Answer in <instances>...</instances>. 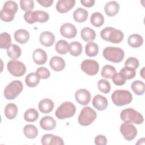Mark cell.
Masks as SVG:
<instances>
[{"label":"cell","mask_w":145,"mask_h":145,"mask_svg":"<svg viewBox=\"0 0 145 145\" xmlns=\"http://www.w3.org/2000/svg\"><path fill=\"white\" fill-rule=\"evenodd\" d=\"M143 42L142 36L139 34L134 33L130 35L127 39L128 44L133 48H139Z\"/></svg>","instance_id":"25"},{"label":"cell","mask_w":145,"mask_h":145,"mask_svg":"<svg viewBox=\"0 0 145 145\" xmlns=\"http://www.w3.org/2000/svg\"><path fill=\"white\" fill-rule=\"evenodd\" d=\"M58 144V145H63L64 142L63 139L57 135H53L50 142V145Z\"/></svg>","instance_id":"48"},{"label":"cell","mask_w":145,"mask_h":145,"mask_svg":"<svg viewBox=\"0 0 145 145\" xmlns=\"http://www.w3.org/2000/svg\"><path fill=\"white\" fill-rule=\"evenodd\" d=\"M103 55L108 61L114 63H119L123 60L125 53L120 48L108 46L103 50Z\"/></svg>","instance_id":"5"},{"label":"cell","mask_w":145,"mask_h":145,"mask_svg":"<svg viewBox=\"0 0 145 145\" xmlns=\"http://www.w3.org/2000/svg\"><path fill=\"white\" fill-rule=\"evenodd\" d=\"M120 72L122 74V75L125 77L126 80L133 79L135 77L136 75V72L135 69L131 67H126V66L123 67L120 70Z\"/></svg>","instance_id":"40"},{"label":"cell","mask_w":145,"mask_h":145,"mask_svg":"<svg viewBox=\"0 0 145 145\" xmlns=\"http://www.w3.org/2000/svg\"><path fill=\"white\" fill-rule=\"evenodd\" d=\"M90 22L93 26L99 27L103 25L104 23V18L100 12H95L92 14L90 18Z\"/></svg>","instance_id":"30"},{"label":"cell","mask_w":145,"mask_h":145,"mask_svg":"<svg viewBox=\"0 0 145 145\" xmlns=\"http://www.w3.org/2000/svg\"><path fill=\"white\" fill-rule=\"evenodd\" d=\"M7 53L9 57L13 59L18 58L22 54L20 48L16 44H11L7 49Z\"/></svg>","instance_id":"27"},{"label":"cell","mask_w":145,"mask_h":145,"mask_svg":"<svg viewBox=\"0 0 145 145\" xmlns=\"http://www.w3.org/2000/svg\"><path fill=\"white\" fill-rule=\"evenodd\" d=\"M54 135L50 134H44L41 138V143L43 145H50L51 139Z\"/></svg>","instance_id":"47"},{"label":"cell","mask_w":145,"mask_h":145,"mask_svg":"<svg viewBox=\"0 0 145 145\" xmlns=\"http://www.w3.org/2000/svg\"><path fill=\"white\" fill-rule=\"evenodd\" d=\"M33 11H27L24 14V19L26 22L29 24H33L35 23V21L33 20Z\"/></svg>","instance_id":"46"},{"label":"cell","mask_w":145,"mask_h":145,"mask_svg":"<svg viewBox=\"0 0 145 145\" xmlns=\"http://www.w3.org/2000/svg\"><path fill=\"white\" fill-rule=\"evenodd\" d=\"M23 133L27 138L34 139L38 135V129L35 125L28 124L24 127Z\"/></svg>","instance_id":"29"},{"label":"cell","mask_w":145,"mask_h":145,"mask_svg":"<svg viewBox=\"0 0 145 145\" xmlns=\"http://www.w3.org/2000/svg\"><path fill=\"white\" fill-rule=\"evenodd\" d=\"M33 16L35 22H39L41 23L47 22L49 18V14L46 12L42 10L33 11Z\"/></svg>","instance_id":"31"},{"label":"cell","mask_w":145,"mask_h":145,"mask_svg":"<svg viewBox=\"0 0 145 145\" xmlns=\"http://www.w3.org/2000/svg\"><path fill=\"white\" fill-rule=\"evenodd\" d=\"M115 73H116V70L114 67L110 65H106L103 67L101 75L104 78L112 79Z\"/></svg>","instance_id":"34"},{"label":"cell","mask_w":145,"mask_h":145,"mask_svg":"<svg viewBox=\"0 0 145 145\" xmlns=\"http://www.w3.org/2000/svg\"><path fill=\"white\" fill-rule=\"evenodd\" d=\"M100 36L103 40L114 44L121 42L124 37L121 31L111 27L103 29L100 32Z\"/></svg>","instance_id":"1"},{"label":"cell","mask_w":145,"mask_h":145,"mask_svg":"<svg viewBox=\"0 0 145 145\" xmlns=\"http://www.w3.org/2000/svg\"><path fill=\"white\" fill-rule=\"evenodd\" d=\"M60 33L66 38L72 39L76 36L77 30L73 24L71 23H65L60 28Z\"/></svg>","instance_id":"13"},{"label":"cell","mask_w":145,"mask_h":145,"mask_svg":"<svg viewBox=\"0 0 145 145\" xmlns=\"http://www.w3.org/2000/svg\"><path fill=\"white\" fill-rule=\"evenodd\" d=\"M95 143L97 145H106L107 139L103 135H97L95 138Z\"/></svg>","instance_id":"45"},{"label":"cell","mask_w":145,"mask_h":145,"mask_svg":"<svg viewBox=\"0 0 145 145\" xmlns=\"http://www.w3.org/2000/svg\"><path fill=\"white\" fill-rule=\"evenodd\" d=\"M11 43L10 35L7 32L1 33L0 35V48L1 49H7Z\"/></svg>","instance_id":"38"},{"label":"cell","mask_w":145,"mask_h":145,"mask_svg":"<svg viewBox=\"0 0 145 145\" xmlns=\"http://www.w3.org/2000/svg\"><path fill=\"white\" fill-rule=\"evenodd\" d=\"M95 1L94 0H81L80 3L85 7H91L95 4Z\"/></svg>","instance_id":"50"},{"label":"cell","mask_w":145,"mask_h":145,"mask_svg":"<svg viewBox=\"0 0 145 145\" xmlns=\"http://www.w3.org/2000/svg\"><path fill=\"white\" fill-rule=\"evenodd\" d=\"M20 5L23 11L26 12L32 11L34 8V2L32 0H21Z\"/></svg>","instance_id":"41"},{"label":"cell","mask_w":145,"mask_h":145,"mask_svg":"<svg viewBox=\"0 0 145 145\" xmlns=\"http://www.w3.org/2000/svg\"><path fill=\"white\" fill-rule=\"evenodd\" d=\"M85 52L89 57H95L99 53L98 45L93 42H89L85 48Z\"/></svg>","instance_id":"35"},{"label":"cell","mask_w":145,"mask_h":145,"mask_svg":"<svg viewBox=\"0 0 145 145\" xmlns=\"http://www.w3.org/2000/svg\"><path fill=\"white\" fill-rule=\"evenodd\" d=\"M69 44L65 40L58 41L56 44L55 49L57 52L60 54H65L69 51Z\"/></svg>","instance_id":"37"},{"label":"cell","mask_w":145,"mask_h":145,"mask_svg":"<svg viewBox=\"0 0 145 145\" xmlns=\"http://www.w3.org/2000/svg\"><path fill=\"white\" fill-rule=\"evenodd\" d=\"M29 32L24 29L16 30L14 33V39L18 42L23 44L26 43L29 39Z\"/></svg>","instance_id":"22"},{"label":"cell","mask_w":145,"mask_h":145,"mask_svg":"<svg viewBox=\"0 0 145 145\" xmlns=\"http://www.w3.org/2000/svg\"><path fill=\"white\" fill-rule=\"evenodd\" d=\"M121 119L125 122L142 124L144 121L143 116L133 108H127L121 111L120 114Z\"/></svg>","instance_id":"4"},{"label":"cell","mask_w":145,"mask_h":145,"mask_svg":"<svg viewBox=\"0 0 145 145\" xmlns=\"http://www.w3.org/2000/svg\"><path fill=\"white\" fill-rule=\"evenodd\" d=\"M18 113V107L14 103H9L5 108V115L8 119H14Z\"/></svg>","instance_id":"26"},{"label":"cell","mask_w":145,"mask_h":145,"mask_svg":"<svg viewBox=\"0 0 145 145\" xmlns=\"http://www.w3.org/2000/svg\"><path fill=\"white\" fill-rule=\"evenodd\" d=\"M120 10V5L116 1H110L106 3L104 7L105 14L109 16L117 15Z\"/></svg>","instance_id":"21"},{"label":"cell","mask_w":145,"mask_h":145,"mask_svg":"<svg viewBox=\"0 0 145 145\" xmlns=\"http://www.w3.org/2000/svg\"><path fill=\"white\" fill-rule=\"evenodd\" d=\"M46 53L41 48H37L34 50L32 58L34 62L37 65H44L47 61Z\"/></svg>","instance_id":"17"},{"label":"cell","mask_w":145,"mask_h":145,"mask_svg":"<svg viewBox=\"0 0 145 145\" xmlns=\"http://www.w3.org/2000/svg\"><path fill=\"white\" fill-rule=\"evenodd\" d=\"M82 39L86 42H91L96 38V33L95 31L89 27L83 28L80 32Z\"/></svg>","instance_id":"24"},{"label":"cell","mask_w":145,"mask_h":145,"mask_svg":"<svg viewBox=\"0 0 145 145\" xmlns=\"http://www.w3.org/2000/svg\"><path fill=\"white\" fill-rule=\"evenodd\" d=\"M120 130L123 138L129 141L133 140L137 135V129L131 123L124 122L122 123Z\"/></svg>","instance_id":"11"},{"label":"cell","mask_w":145,"mask_h":145,"mask_svg":"<svg viewBox=\"0 0 145 145\" xmlns=\"http://www.w3.org/2000/svg\"><path fill=\"white\" fill-rule=\"evenodd\" d=\"M76 112V107L70 101H65L61 104L57 109L55 114L59 120L68 118L74 116Z\"/></svg>","instance_id":"6"},{"label":"cell","mask_w":145,"mask_h":145,"mask_svg":"<svg viewBox=\"0 0 145 145\" xmlns=\"http://www.w3.org/2000/svg\"><path fill=\"white\" fill-rule=\"evenodd\" d=\"M7 69L11 75L16 77L23 76L26 71L25 65L23 62L16 59H12L8 62Z\"/></svg>","instance_id":"9"},{"label":"cell","mask_w":145,"mask_h":145,"mask_svg":"<svg viewBox=\"0 0 145 145\" xmlns=\"http://www.w3.org/2000/svg\"><path fill=\"white\" fill-rule=\"evenodd\" d=\"M88 16V11L82 7H79L76 9L73 12V18L76 22H84Z\"/></svg>","instance_id":"23"},{"label":"cell","mask_w":145,"mask_h":145,"mask_svg":"<svg viewBox=\"0 0 145 145\" xmlns=\"http://www.w3.org/2000/svg\"><path fill=\"white\" fill-rule=\"evenodd\" d=\"M97 113L89 106L84 107L78 117V122L82 126H86L91 125L96 118Z\"/></svg>","instance_id":"8"},{"label":"cell","mask_w":145,"mask_h":145,"mask_svg":"<svg viewBox=\"0 0 145 145\" xmlns=\"http://www.w3.org/2000/svg\"><path fill=\"white\" fill-rule=\"evenodd\" d=\"M40 125L45 130H52L56 127V121L52 116H46L40 120Z\"/></svg>","instance_id":"18"},{"label":"cell","mask_w":145,"mask_h":145,"mask_svg":"<svg viewBox=\"0 0 145 145\" xmlns=\"http://www.w3.org/2000/svg\"><path fill=\"white\" fill-rule=\"evenodd\" d=\"M23 85L20 80H14L7 85L4 89L3 94L8 100L15 99L23 91Z\"/></svg>","instance_id":"7"},{"label":"cell","mask_w":145,"mask_h":145,"mask_svg":"<svg viewBox=\"0 0 145 145\" xmlns=\"http://www.w3.org/2000/svg\"><path fill=\"white\" fill-rule=\"evenodd\" d=\"M40 80V77L36 72H31L26 76L25 82L28 87L33 88L39 83Z\"/></svg>","instance_id":"28"},{"label":"cell","mask_w":145,"mask_h":145,"mask_svg":"<svg viewBox=\"0 0 145 145\" xmlns=\"http://www.w3.org/2000/svg\"><path fill=\"white\" fill-rule=\"evenodd\" d=\"M139 61L138 60L137 58L133 57L128 58L125 62V66L131 67L135 70L139 67Z\"/></svg>","instance_id":"42"},{"label":"cell","mask_w":145,"mask_h":145,"mask_svg":"<svg viewBox=\"0 0 145 145\" xmlns=\"http://www.w3.org/2000/svg\"><path fill=\"white\" fill-rule=\"evenodd\" d=\"M80 68L86 74L93 76L97 74L99 70V65L96 61L85 59L81 63Z\"/></svg>","instance_id":"10"},{"label":"cell","mask_w":145,"mask_h":145,"mask_svg":"<svg viewBox=\"0 0 145 145\" xmlns=\"http://www.w3.org/2000/svg\"><path fill=\"white\" fill-rule=\"evenodd\" d=\"M54 108V103L50 99H44L39 103V109L42 113H49Z\"/></svg>","instance_id":"20"},{"label":"cell","mask_w":145,"mask_h":145,"mask_svg":"<svg viewBox=\"0 0 145 145\" xmlns=\"http://www.w3.org/2000/svg\"><path fill=\"white\" fill-rule=\"evenodd\" d=\"M76 101L80 105H86L89 104L91 100V96L90 92L85 88H82L77 90L75 93Z\"/></svg>","instance_id":"12"},{"label":"cell","mask_w":145,"mask_h":145,"mask_svg":"<svg viewBox=\"0 0 145 145\" xmlns=\"http://www.w3.org/2000/svg\"><path fill=\"white\" fill-rule=\"evenodd\" d=\"M36 73L40 77V78L42 79H48L49 78V76L50 75V71H49V70L44 67H39L36 70Z\"/></svg>","instance_id":"44"},{"label":"cell","mask_w":145,"mask_h":145,"mask_svg":"<svg viewBox=\"0 0 145 145\" xmlns=\"http://www.w3.org/2000/svg\"><path fill=\"white\" fill-rule=\"evenodd\" d=\"M97 87L99 91L104 93H108L111 89L110 83L104 79H101L99 80L97 83Z\"/></svg>","instance_id":"39"},{"label":"cell","mask_w":145,"mask_h":145,"mask_svg":"<svg viewBox=\"0 0 145 145\" xmlns=\"http://www.w3.org/2000/svg\"><path fill=\"white\" fill-rule=\"evenodd\" d=\"M39 41L41 44L46 47H49L53 45L55 41L54 35L49 31H44L40 34Z\"/></svg>","instance_id":"16"},{"label":"cell","mask_w":145,"mask_h":145,"mask_svg":"<svg viewBox=\"0 0 145 145\" xmlns=\"http://www.w3.org/2000/svg\"><path fill=\"white\" fill-rule=\"evenodd\" d=\"M69 52L73 56H78L82 52V45L78 41H73L69 44Z\"/></svg>","instance_id":"32"},{"label":"cell","mask_w":145,"mask_h":145,"mask_svg":"<svg viewBox=\"0 0 145 145\" xmlns=\"http://www.w3.org/2000/svg\"><path fill=\"white\" fill-rule=\"evenodd\" d=\"M111 98L114 105L121 106L130 104L132 101L133 96L127 90L117 89L113 92Z\"/></svg>","instance_id":"3"},{"label":"cell","mask_w":145,"mask_h":145,"mask_svg":"<svg viewBox=\"0 0 145 145\" xmlns=\"http://www.w3.org/2000/svg\"><path fill=\"white\" fill-rule=\"evenodd\" d=\"M18 9L16 2L8 1L5 2L2 10L0 11L1 19L5 22H10L13 20L15 14Z\"/></svg>","instance_id":"2"},{"label":"cell","mask_w":145,"mask_h":145,"mask_svg":"<svg viewBox=\"0 0 145 145\" xmlns=\"http://www.w3.org/2000/svg\"><path fill=\"white\" fill-rule=\"evenodd\" d=\"M131 88L136 95H142L145 91V84L142 81L135 80L131 83Z\"/></svg>","instance_id":"33"},{"label":"cell","mask_w":145,"mask_h":145,"mask_svg":"<svg viewBox=\"0 0 145 145\" xmlns=\"http://www.w3.org/2000/svg\"><path fill=\"white\" fill-rule=\"evenodd\" d=\"M39 118L38 112L33 108L27 109L24 114V118L27 122H32L36 121Z\"/></svg>","instance_id":"36"},{"label":"cell","mask_w":145,"mask_h":145,"mask_svg":"<svg viewBox=\"0 0 145 145\" xmlns=\"http://www.w3.org/2000/svg\"><path fill=\"white\" fill-rule=\"evenodd\" d=\"M75 0H59L56 5V9L60 13H65L74 7Z\"/></svg>","instance_id":"14"},{"label":"cell","mask_w":145,"mask_h":145,"mask_svg":"<svg viewBox=\"0 0 145 145\" xmlns=\"http://www.w3.org/2000/svg\"><path fill=\"white\" fill-rule=\"evenodd\" d=\"M37 1L40 5L45 7H48L51 6L53 3V0H38Z\"/></svg>","instance_id":"49"},{"label":"cell","mask_w":145,"mask_h":145,"mask_svg":"<svg viewBox=\"0 0 145 145\" xmlns=\"http://www.w3.org/2000/svg\"><path fill=\"white\" fill-rule=\"evenodd\" d=\"M92 103L94 108L100 111H102L106 109L108 104L107 99L99 94L96 95L93 98Z\"/></svg>","instance_id":"15"},{"label":"cell","mask_w":145,"mask_h":145,"mask_svg":"<svg viewBox=\"0 0 145 145\" xmlns=\"http://www.w3.org/2000/svg\"><path fill=\"white\" fill-rule=\"evenodd\" d=\"M49 65L51 68L56 71H61L65 67L64 59L59 56H53L51 58Z\"/></svg>","instance_id":"19"},{"label":"cell","mask_w":145,"mask_h":145,"mask_svg":"<svg viewBox=\"0 0 145 145\" xmlns=\"http://www.w3.org/2000/svg\"><path fill=\"white\" fill-rule=\"evenodd\" d=\"M112 81L113 83L116 86H122L126 82V79L120 72L115 73L112 77Z\"/></svg>","instance_id":"43"}]
</instances>
